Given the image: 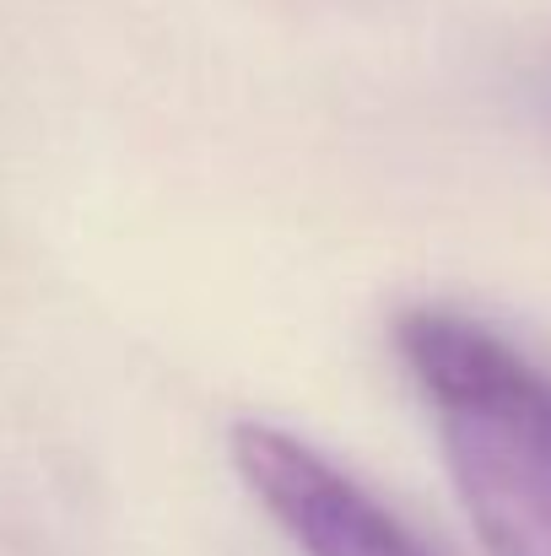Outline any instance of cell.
<instances>
[{"label":"cell","mask_w":551,"mask_h":556,"mask_svg":"<svg viewBox=\"0 0 551 556\" xmlns=\"http://www.w3.org/2000/svg\"><path fill=\"white\" fill-rule=\"evenodd\" d=\"M233 465L303 556H443L298 432L238 421Z\"/></svg>","instance_id":"obj_2"},{"label":"cell","mask_w":551,"mask_h":556,"mask_svg":"<svg viewBox=\"0 0 551 556\" xmlns=\"http://www.w3.org/2000/svg\"><path fill=\"white\" fill-rule=\"evenodd\" d=\"M395 352L438 421L481 546L551 556V368L460 308H405Z\"/></svg>","instance_id":"obj_1"}]
</instances>
